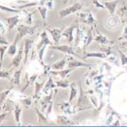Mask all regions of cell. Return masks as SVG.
<instances>
[{
  "label": "cell",
  "instance_id": "6da1fadb",
  "mask_svg": "<svg viewBox=\"0 0 127 127\" xmlns=\"http://www.w3.org/2000/svg\"><path fill=\"white\" fill-rule=\"evenodd\" d=\"M34 28L32 27V26H29L26 25H18L17 26V34L15 38L13 44H17L24 36L26 35V34H31V35H32V34H34Z\"/></svg>",
  "mask_w": 127,
  "mask_h": 127
},
{
  "label": "cell",
  "instance_id": "7a4b0ae2",
  "mask_svg": "<svg viewBox=\"0 0 127 127\" xmlns=\"http://www.w3.org/2000/svg\"><path fill=\"white\" fill-rule=\"evenodd\" d=\"M82 8V5L80 2H75L71 7H68L66 8L62 9L60 12H58V16L60 18H64L67 17V16L72 14V13H75L79 12Z\"/></svg>",
  "mask_w": 127,
  "mask_h": 127
},
{
  "label": "cell",
  "instance_id": "3957f363",
  "mask_svg": "<svg viewBox=\"0 0 127 127\" xmlns=\"http://www.w3.org/2000/svg\"><path fill=\"white\" fill-rule=\"evenodd\" d=\"M53 49H56V50H58L60 51L62 53H66V54H69V55H72V56H75L76 58H81L83 60H85L84 58L80 57L79 54H77L75 52L74 48L71 46H68V45H62V46H52L51 47Z\"/></svg>",
  "mask_w": 127,
  "mask_h": 127
},
{
  "label": "cell",
  "instance_id": "277c9868",
  "mask_svg": "<svg viewBox=\"0 0 127 127\" xmlns=\"http://www.w3.org/2000/svg\"><path fill=\"white\" fill-rule=\"evenodd\" d=\"M78 17H80V21H82V22L88 24V25L94 24V25L95 26L96 21H95V19L94 18L91 12H87L85 13H79V14H78Z\"/></svg>",
  "mask_w": 127,
  "mask_h": 127
},
{
  "label": "cell",
  "instance_id": "5b68a950",
  "mask_svg": "<svg viewBox=\"0 0 127 127\" xmlns=\"http://www.w3.org/2000/svg\"><path fill=\"white\" fill-rule=\"evenodd\" d=\"M80 98L78 100V107H80L82 109H87L89 108V107H87V105L89 104V100L87 99V97L85 94H84V91L82 90L81 86L80 85Z\"/></svg>",
  "mask_w": 127,
  "mask_h": 127
},
{
  "label": "cell",
  "instance_id": "8992f818",
  "mask_svg": "<svg viewBox=\"0 0 127 127\" xmlns=\"http://www.w3.org/2000/svg\"><path fill=\"white\" fill-rule=\"evenodd\" d=\"M47 31L49 32L52 35L53 40H54V44L58 45L60 41L61 36L63 34V31L60 29H51V28H47Z\"/></svg>",
  "mask_w": 127,
  "mask_h": 127
},
{
  "label": "cell",
  "instance_id": "52a82bcc",
  "mask_svg": "<svg viewBox=\"0 0 127 127\" xmlns=\"http://www.w3.org/2000/svg\"><path fill=\"white\" fill-rule=\"evenodd\" d=\"M40 38H41V40L40 42L39 43V44L37 45V49L39 50L44 45H50V46H53V43L48 39V34H47V32L46 31H43L41 34H40Z\"/></svg>",
  "mask_w": 127,
  "mask_h": 127
},
{
  "label": "cell",
  "instance_id": "ba28073f",
  "mask_svg": "<svg viewBox=\"0 0 127 127\" xmlns=\"http://www.w3.org/2000/svg\"><path fill=\"white\" fill-rule=\"evenodd\" d=\"M23 44L21 46V48H20V49H19V51L17 52V56L15 57L14 58L12 59V63L10 64V66H13L14 67H18L19 66H20V64H21V59H22L23 58Z\"/></svg>",
  "mask_w": 127,
  "mask_h": 127
},
{
  "label": "cell",
  "instance_id": "9c48e42d",
  "mask_svg": "<svg viewBox=\"0 0 127 127\" xmlns=\"http://www.w3.org/2000/svg\"><path fill=\"white\" fill-rule=\"evenodd\" d=\"M77 27H78V26L76 24H73L72 26H70L69 28H67L64 32H63V34H62V35L66 37L67 42L71 43V41H73V31H74V30Z\"/></svg>",
  "mask_w": 127,
  "mask_h": 127
},
{
  "label": "cell",
  "instance_id": "30bf717a",
  "mask_svg": "<svg viewBox=\"0 0 127 127\" xmlns=\"http://www.w3.org/2000/svg\"><path fill=\"white\" fill-rule=\"evenodd\" d=\"M117 15L121 17V21L124 23H127V4L123 2L122 5L117 11Z\"/></svg>",
  "mask_w": 127,
  "mask_h": 127
},
{
  "label": "cell",
  "instance_id": "8fae6325",
  "mask_svg": "<svg viewBox=\"0 0 127 127\" xmlns=\"http://www.w3.org/2000/svg\"><path fill=\"white\" fill-rule=\"evenodd\" d=\"M32 44H33V40L30 38L25 39L24 41V47H25V49H24V52H25V59H24V65H26L27 63V59H28V56H29V53H30V49L32 47Z\"/></svg>",
  "mask_w": 127,
  "mask_h": 127
},
{
  "label": "cell",
  "instance_id": "7c38bea8",
  "mask_svg": "<svg viewBox=\"0 0 127 127\" xmlns=\"http://www.w3.org/2000/svg\"><path fill=\"white\" fill-rule=\"evenodd\" d=\"M118 2H119L118 0H116V1H112V2L105 1V2H102V4H103L105 6V7L108 10L110 14L112 16H113V15H114V13H115L116 7H117Z\"/></svg>",
  "mask_w": 127,
  "mask_h": 127
},
{
  "label": "cell",
  "instance_id": "4fadbf2b",
  "mask_svg": "<svg viewBox=\"0 0 127 127\" xmlns=\"http://www.w3.org/2000/svg\"><path fill=\"white\" fill-rule=\"evenodd\" d=\"M53 98H54V96H53V90L51 91V93L48 96H45L44 98L41 100V102H40V103L42 105V108L43 110H44L47 108L48 106H49V104L53 103Z\"/></svg>",
  "mask_w": 127,
  "mask_h": 127
},
{
  "label": "cell",
  "instance_id": "5bb4252c",
  "mask_svg": "<svg viewBox=\"0 0 127 127\" xmlns=\"http://www.w3.org/2000/svg\"><path fill=\"white\" fill-rule=\"evenodd\" d=\"M69 58H67V57H66V58H64L63 59H62L61 61H58V62H57V63H55L54 64L51 65L50 68L53 69V70H56V71H58V70L64 69L65 65H66L67 60H69Z\"/></svg>",
  "mask_w": 127,
  "mask_h": 127
},
{
  "label": "cell",
  "instance_id": "9a60e30c",
  "mask_svg": "<svg viewBox=\"0 0 127 127\" xmlns=\"http://www.w3.org/2000/svg\"><path fill=\"white\" fill-rule=\"evenodd\" d=\"M6 21H7V25H8V28H7V31H11L17 25V23L19 22V17L17 15L14 16V17H8L6 19Z\"/></svg>",
  "mask_w": 127,
  "mask_h": 127
},
{
  "label": "cell",
  "instance_id": "2e32d148",
  "mask_svg": "<svg viewBox=\"0 0 127 127\" xmlns=\"http://www.w3.org/2000/svg\"><path fill=\"white\" fill-rule=\"evenodd\" d=\"M73 71V68H69V69H67V70H58V71H51V74L52 75H59L61 78H63V79H65L67 75H68L70 73H71V71Z\"/></svg>",
  "mask_w": 127,
  "mask_h": 127
},
{
  "label": "cell",
  "instance_id": "e0dca14e",
  "mask_svg": "<svg viewBox=\"0 0 127 127\" xmlns=\"http://www.w3.org/2000/svg\"><path fill=\"white\" fill-rule=\"evenodd\" d=\"M96 32H97V34H98V35L94 38V39H95L98 43H99V44H112V43H113L112 41H110V40L107 39L106 36H103L102 34H100L98 31H96Z\"/></svg>",
  "mask_w": 127,
  "mask_h": 127
},
{
  "label": "cell",
  "instance_id": "ac0fdd59",
  "mask_svg": "<svg viewBox=\"0 0 127 127\" xmlns=\"http://www.w3.org/2000/svg\"><path fill=\"white\" fill-rule=\"evenodd\" d=\"M56 87H57V85H55V84L53 83L52 77H49V79L48 80V81L45 83L44 88H43V90H44V93L47 94L48 90H52V89H55Z\"/></svg>",
  "mask_w": 127,
  "mask_h": 127
},
{
  "label": "cell",
  "instance_id": "d6986e66",
  "mask_svg": "<svg viewBox=\"0 0 127 127\" xmlns=\"http://www.w3.org/2000/svg\"><path fill=\"white\" fill-rule=\"evenodd\" d=\"M12 87H11L8 89V90L0 92V111L2 110V106H3V103H4V101L6 100L7 97L8 95V94L10 93V91L12 90Z\"/></svg>",
  "mask_w": 127,
  "mask_h": 127
},
{
  "label": "cell",
  "instance_id": "ffe728a7",
  "mask_svg": "<svg viewBox=\"0 0 127 127\" xmlns=\"http://www.w3.org/2000/svg\"><path fill=\"white\" fill-rule=\"evenodd\" d=\"M90 57H94V58H106L107 55L102 53H84V59L90 58Z\"/></svg>",
  "mask_w": 127,
  "mask_h": 127
},
{
  "label": "cell",
  "instance_id": "44dd1931",
  "mask_svg": "<svg viewBox=\"0 0 127 127\" xmlns=\"http://www.w3.org/2000/svg\"><path fill=\"white\" fill-rule=\"evenodd\" d=\"M92 31H93V27H91L90 30H89V31H88V33H87V36H86V39L84 40V43H85L84 48H85V49L88 47L89 45L90 44L91 41L94 39L93 35H92Z\"/></svg>",
  "mask_w": 127,
  "mask_h": 127
},
{
  "label": "cell",
  "instance_id": "7402d4cb",
  "mask_svg": "<svg viewBox=\"0 0 127 127\" xmlns=\"http://www.w3.org/2000/svg\"><path fill=\"white\" fill-rule=\"evenodd\" d=\"M70 86H71V94H70V98H69V102H71L75 98V96H76L77 88H76V84L75 82H72Z\"/></svg>",
  "mask_w": 127,
  "mask_h": 127
},
{
  "label": "cell",
  "instance_id": "603a6c76",
  "mask_svg": "<svg viewBox=\"0 0 127 127\" xmlns=\"http://www.w3.org/2000/svg\"><path fill=\"white\" fill-rule=\"evenodd\" d=\"M21 108L18 104H15L14 107V115H15V120L17 121V125H20V117H21Z\"/></svg>",
  "mask_w": 127,
  "mask_h": 127
},
{
  "label": "cell",
  "instance_id": "cb8c5ba5",
  "mask_svg": "<svg viewBox=\"0 0 127 127\" xmlns=\"http://www.w3.org/2000/svg\"><path fill=\"white\" fill-rule=\"evenodd\" d=\"M68 66L69 68H76V67H79V66H90L89 64H86V63H83L81 62H70L69 64H68Z\"/></svg>",
  "mask_w": 127,
  "mask_h": 127
},
{
  "label": "cell",
  "instance_id": "d4e9b609",
  "mask_svg": "<svg viewBox=\"0 0 127 127\" xmlns=\"http://www.w3.org/2000/svg\"><path fill=\"white\" fill-rule=\"evenodd\" d=\"M38 11H39L40 15H41L44 26H45L46 25V14H47V8H46L44 6H40V7H38Z\"/></svg>",
  "mask_w": 127,
  "mask_h": 127
},
{
  "label": "cell",
  "instance_id": "484cf974",
  "mask_svg": "<svg viewBox=\"0 0 127 127\" xmlns=\"http://www.w3.org/2000/svg\"><path fill=\"white\" fill-rule=\"evenodd\" d=\"M21 74V70H18V71H15L14 75H13V79H12V83L15 85H20V77Z\"/></svg>",
  "mask_w": 127,
  "mask_h": 127
},
{
  "label": "cell",
  "instance_id": "4316f807",
  "mask_svg": "<svg viewBox=\"0 0 127 127\" xmlns=\"http://www.w3.org/2000/svg\"><path fill=\"white\" fill-rule=\"evenodd\" d=\"M46 82H43V83H39V82H35V90H34V98H37L38 94H39L40 90L44 87Z\"/></svg>",
  "mask_w": 127,
  "mask_h": 127
},
{
  "label": "cell",
  "instance_id": "83f0119b",
  "mask_svg": "<svg viewBox=\"0 0 127 127\" xmlns=\"http://www.w3.org/2000/svg\"><path fill=\"white\" fill-rule=\"evenodd\" d=\"M35 111H36V113L38 115V121H39V123H47L48 122L47 118H46L37 108H35Z\"/></svg>",
  "mask_w": 127,
  "mask_h": 127
},
{
  "label": "cell",
  "instance_id": "f1b7e54d",
  "mask_svg": "<svg viewBox=\"0 0 127 127\" xmlns=\"http://www.w3.org/2000/svg\"><path fill=\"white\" fill-rule=\"evenodd\" d=\"M0 9L2 11H6V12H12V13H20L21 11L18 9H14L12 8V7H8L6 6H2V5H0Z\"/></svg>",
  "mask_w": 127,
  "mask_h": 127
},
{
  "label": "cell",
  "instance_id": "f546056e",
  "mask_svg": "<svg viewBox=\"0 0 127 127\" xmlns=\"http://www.w3.org/2000/svg\"><path fill=\"white\" fill-rule=\"evenodd\" d=\"M17 53V44H12V45L9 46L8 48V50H7V53L9 55H12V56H14Z\"/></svg>",
  "mask_w": 127,
  "mask_h": 127
},
{
  "label": "cell",
  "instance_id": "4dcf8cb0",
  "mask_svg": "<svg viewBox=\"0 0 127 127\" xmlns=\"http://www.w3.org/2000/svg\"><path fill=\"white\" fill-rule=\"evenodd\" d=\"M7 50V45H4L2 47H0V68L2 67V58H3V55Z\"/></svg>",
  "mask_w": 127,
  "mask_h": 127
},
{
  "label": "cell",
  "instance_id": "1f68e13d",
  "mask_svg": "<svg viewBox=\"0 0 127 127\" xmlns=\"http://www.w3.org/2000/svg\"><path fill=\"white\" fill-rule=\"evenodd\" d=\"M36 78H37V75H36V74H34V75H32V76L31 77V79H30V80H27V83H26V85H25V87H24V88L22 89V90H21V92H24V91H25V90H26V89L27 88L28 86H29L30 85H31V83H33V82L34 81V80L36 79Z\"/></svg>",
  "mask_w": 127,
  "mask_h": 127
},
{
  "label": "cell",
  "instance_id": "d6a6232c",
  "mask_svg": "<svg viewBox=\"0 0 127 127\" xmlns=\"http://www.w3.org/2000/svg\"><path fill=\"white\" fill-rule=\"evenodd\" d=\"M8 102H5V104H3V106H2V109H5L6 110V112L7 111H11L12 109V105L14 104L13 102H12L11 100H7Z\"/></svg>",
  "mask_w": 127,
  "mask_h": 127
},
{
  "label": "cell",
  "instance_id": "836d02e7",
  "mask_svg": "<svg viewBox=\"0 0 127 127\" xmlns=\"http://www.w3.org/2000/svg\"><path fill=\"white\" fill-rule=\"evenodd\" d=\"M57 86L58 87H61V88H67L69 85V82L67 80H59V81H57Z\"/></svg>",
  "mask_w": 127,
  "mask_h": 127
},
{
  "label": "cell",
  "instance_id": "e575fe53",
  "mask_svg": "<svg viewBox=\"0 0 127 127\" xmlns=\"http://www.w3.org/2000/svg\"><path fill=\"white\" fill-rule=\"evenodd\" d=\"M46 46H47V45H44L39 50H38V51H39V60L40 63H41L42 65H44V63H43V56H44V50L46 48Z\"/></svg>",
  "mask_w": 127,
  "mask_h": 127
},
{
  "label": "cell",
  "instance_id": "d590c367",
  "mask_svg": "<svg viewBox=\"0 0 127 127\" xmlns=\"http://www.w3.org/2000/svg\"><path fill=\"white\" fill-rule=\"evenodd\" d=\"M117 52L120 53L121 59V64H122V65H126L127 63V57L125 54H124V53L121 52L120 49H117Z\"/></svg>",
  "mask_w": 127,
  "mask_h": 127
},
{
  "label": "cell",
  "instance_id": "8d00e7d4",
  "mask_svg": "<svg viewBox=\"0 0 127 127\" xmlns=\"http://www.w3.org/2000/svg\"><path fill=\"white\" fill-rule=\"evenodd\" d=\"M0 78H2V79H10L9 72L7 71H0Z\"/></svg>",
  "mask_w": 127,
  "mask_h": 127
},
{
  "label": "cell",
  "instance_id": "74e56055",
  "mask_svg": "<svg viewBox=\"0 0 127 127\" xmlns=\"http://www.w3.org/2000/svg\"><path fill=\"white\" fill-rule=\"evenodd\" d=\"M90 2L93 3L94 6L96 7H98V8H106L105 6L102 3H100V2L98 1V0H90Z\"/></svg>",
  "mask_w": 127,
  "mask_h": 127
},
{
  "label": "cell",
  "instance_id": "f35d334b",
  "mask_svg": "<svg viewBox=\"0 0 127 127\" xmlns=\"http://www.w3.org/2000/svg\"><path fill=\"white\" fill-rule=\"evenodd\" d=\"M21 102L26 105V106H30L32 103V98H27L25 99H21Z\"/></svg>",
  "mask_w": 127,
  "mask_h": 127
},
{
  "label": "cell",
  "instance_id": "ab89813d",
  "mask_svg": "<svg viewBox=\"0 0 127 127\" xmlns=\"http://www.w3.org/2000/svg\"><path fill=\"white\" fill-rule=\"evenodd\" d=\"M0 44H2V45H8L9 43L7 40H6L4 37H2L0 35Z\"/></svg>",
  "mask_w": 127,
  "mask_h": 127
},
{
  "label": "cell",
  "instance_id": "60d3db41",
  "mask_svg": "<svg viewBox=\"0 0 127 127\" xmlns=\"http://www.w3.org/2000/svg\"><path fill=\"white\" fill-rule=\"evenodd\" d=\"M9 113L10 112H3V113H2V114H0V125H1V123L2 122V121H3L4 119L7 117V116L8 115Z\"/></svg>",
  "mask_w": 127,
  "mask_h": 127
},
{
  "label": "cell",
  "instance_id": "b9f144b4",
  "mask_svg": "<svg viewBox=\"0 0 127 127\" xmlns=\"http://www.w3.org/2000/svg\"><path fill=\"white\" fill-rule=\"evenodd\" d=\"M31 17H32V13H30V14H28V17H27V20L26 21V22L29 24V25H31V24L32 23V19H31Z\"/></svg>",
  "mask_w": 127,
  "mask_h": 127
},
{
  "label": "cell",
  "instance_id": "7bdbcfd3",
  "mask_svg": "<svg viewBox=\"0 0 127 127\" xmlns=\"http://www.w3.org/2000/svg\"><path fill=\"white\" fill-rule=\"evenodd\" d=\"M127 39V27H125V31H124L123 37L120 38L119 39Z\"/></svg>",
  "mask_w": 127,
  "mask_h": 127
},
{
  "label": "cell",
  "instance_id": "ee69618b",
  "mask_svg": "<svg viewBox=\"0 0 127 127\" xmlns=\"http://www.w3.org/2000/svg\"><path fill=\"white\" fill-rule=\"evenodd\" d=\"M0 29H1L2 34H4V33H5V31H4V27L2 26V23H1V22H0Z\"/></svg>",
  "mask_w": 127,
  "mask_h": 127
},
{
  "label": "cell",
  "instance_id": "f6af8a7d",
  "mask_svg": "<svg viewBox=\"0 0 127 127\" xmlns=\"http://www.w3.org/2000/svg\"><path fill=\"white\" fill-rule=\"evenodd\" d=\"M68 1H69V0H63V3H64V4H66Z\"/></svg>",
  "mask_w": 127,
  "mask_h": 127
},
{
  "label": "cell",
  "instance_id": "bcb514c9",
  "mask_svg": "<svg viewBox=\"0 0 127 127\" xmlns=\"http://www.w3.org/2000/svg\"><path fill=\"white\" fill-rule=\"evenodd\" d=\"M123 44H125V45H126V46H127V43H126V42H123Z\"/></svg>",
  "mask_w": 127,
  "mask_h": 127
},
{
  "label": "cell",
  "instance_id": "7dc6e473",
  "mask_svg": "<svg viewBox=\"0 0 127 127\" xmlns=\"http://www.w3.org/2000/svg\"><path fill=\"white\" fill-rule=\"evenodd\" d=\"M51 1H53V0H51Z\"/></svg>",
  "mask_w": 127,
  "mask_h": 127
}]
</instances>
